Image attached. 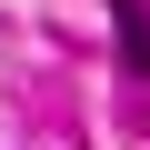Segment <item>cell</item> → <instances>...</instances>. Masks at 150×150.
<instances>
[{"label":"cell","instance_id":"6da1fadb","mask_svg":"<svg viewBox=\"0 0 150 150\" xmlns=\"http://www.w3.org/2000/svg\"><path fill=\"white\" fill-rule=\"evenodd\" d=\"M110 20H120V50H130V70L150 80V10H140V0H110Z\"/></svg>","mask_w":150,"mask_h":150}]
</instances>
